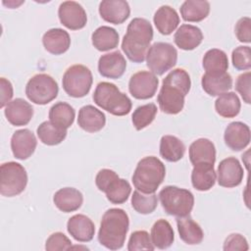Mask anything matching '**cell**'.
Here are the masks:
<instances>
[{"label":"cell","instance_id":"6da1fadb","mask_svg":"<svg viewBox=\"0 0 251 251\" xmlns=\"http://www.w3.org/2000/svg\"><path fill=\"white\" fill-rule=\"evenodd\" d=\"M190 87V76L185 70L178 68L171 71L163 79L158 94L157 101L160 110L169 115H176L181 112Z\"/></svg>","mask_w":251,"mask_h":251},{"label":"cell","instance_id":"7a4b0ae2","mask_svg":"<svg viewBox=\"0 0 251 251\" xmlns=\"http://www.w3.org/2000/svg\"><path fill=\"white\" fill-rule=\"evenodd\" d=\"M153 39V27L143 18H134L127 25L122 41V50L133 63H142Z\"/></svg>","mask_w":251,"mask_h":251},{"label":"cell","instance_id":"3957f363","mask_svg":"<svg viewBox=\"0 0 251 251\" xmlns=\"http://www.w3.org/2000/svg\"><path fill=\"white\" fill-rule=\"evenodd\" d=\"M129 219L127 214L119 208L107 210L101 220L98 241L110 250H118L124 246L128 231Z\"/></svg>","mask_w":251,"mask_h":251},{"label":"cell","instance_id":"277c9868","mask_svg":"<svg viewBox=\"0 0 251 251\" xmlns=\"http://www.w3.org/2000/svg\"><path fill=\"white\" fill-rule=\"evenodd\" d=\"M166 176V168L163 162L154 156L141 159L132 175L134 187L142 193H155Z\"/></svg>","mask_w":251,"mask_h":251},{"label":"cell","instance_id":"5b68a950","mask_svg":"<svg viewBox=\"0 0 251 251\" xmlns=\"http://www.w3.org/2000/svg\"><path fill=\"white\" fill-rule=\"evenodd\" d=\"M93 100L97 106L114 116L127 115L132 107L128 96L120 91L116 84L99 82L93 93Z\"/></svg>","mask_w":251,"mask_h":251},{"label":"cell","instance_id":"8992f818","mask_svg":"<svg viewBox=\"0 0 251 251\" xmlns=\"http://www.w3.org/2000/svg\"><path fill=\"white\" fill-rule=\"evenodd\" d=\"M159 199L165 212L176 218L190 215L194 206L191 191L174 185H167L159 192Z\"/></svg>","mask_w":251,"mask_h":251},{"label":"cell","instance_id":"52a82bcc","mask_svg":"<svg viewBox=\"0 0 251 251\" xmlns=\"http://www.w3.org/2000/svg\"><path fill=\"white\" fill-rule=\"evenodd\" d=\"M95 184L100 191L106 194L107 199L113 204L125 203L131 192L129 182L121 178L110 169H102L97 173Z\"/></svg>","mask_w":251,"mask_h":251},{"label":"cell","instance_id":"ba28073f","mask_svg":"<svg viewBox=\"0 0 251 251\" xmlns=\"http://www.w3.org/2000/svg\"><path fill=\"white\" fill-rule=\"evenodd\" d=\"M27 184L25 169L19 163L8 162L0 167V193L5 197L21 194Z\"/></svg>","mask_w":251,"mask_h":251},{"label":"cell","instance_id":"9c48e42d","mask_svg":"<svg viewBox=\"0 0 251 251\" xmlns=\"http://www.w3.org/2000/svg\"><path fill=\"white\" fill-rule=\"evenodd\" d=\"M145 60L151 73L162 75L176 66L177 51L168 42H155L149 47Z\"/></svg>","mask_w":251,"mask_h":251},{"label":"cell","instance_id":"30bf717a","mask_svg":"<svg viewBox=\"0 0 251 251\" xmlns=\"http://www.w3.org/2000/svg\"><path fill=\"white\" fill-rule=\"evenodd\" d=\"M91 71L83 65L71 66L64 74L62 84L65 92L75 98L85 96L92 85Z\"/></svg>","mask_w":251,"mask_h":251},{"label":"cell","instance_id":"8fae6325","mask_svg":"<svg viewBox=\"0 0 251 251\" xmlns=\"http://www.w3.org/2000/svg\"><path fill=\"white\" fill-rule=\"evenodd\" d=\"M57 81L47 74H37L27 81L25 95L29 101L37 105H45L58 95Z\"/></svg>","mask_w":251,"mask_h":251},{"label":"cell","instance_id":"7c38bea8","mask_svg":"<svg viewBox=\"0 0 251 251\" xmlns=\"http://www.w3.org/2000/svg\"><path fill=\"white\" fill-rule=\"evenodd\" d=\"M159 79L156 75L147 71H140L131 75L128 81L129 93L139 100L152 98L158 88Z\"/></svg>","mask_w":251,"mask_h":251},{"label":"cell","instance_id":"4fadbf2b","mask_svg":"<svg viewBox=\"0 0 251 251\" xmlns=\"http://www.w3.org/2000/svg\"><path fill=\"white\" fill-rule=\"evenodd\" d=\"M58 16L61 24L72 30L81 29L87 23L85 10L75 1L61 3L58 9Z\"/></svg>","mask_w":251,"mask_h":251},{"label":"cell","instance_id":"5bb4252c","mask_svg":"<svg viewBox=\"0 0 251 251\" xmlns=\"http://www.w3.org/2000/svg\"><path fill=\"white\" fill-rule=\"evenodd\" d=\"M218 183L223 187L238 186L244 176L243 168L234 157H227L222 160L218 167Z\"/></svg>","mask_w":251,"mask_h":251},{"label":"cell","instance_id":"9a60e30c","mask_svg":"<svg viewBox=\"0 0 251 251\" xmlns=\"http://www.w3.org/2000/svg\"><path fill=\"white\" fill-rule=\"evenodd\" d=\"M37 145L34 133L28 128L16 130L11 138V149L15 158L25 160L30 157Z\"/></svg>","mask_w":251,"mask_h":251},{"label":"cell","instance_id":"2e32d148","mask_svg":"<svg viewBox=\"0 0 251 251\" xmlns=\"http://www.w3.org/2000/svg\"><path fill=\"white\" fill-rule=\"evenodd\" d=\"M224 139L229 149L243 150L250 143V128L242 122H232L226 127Z\"/></svg>","mask_w":251,"mask_h":251},{"label":"cell","instance_id":"e0dca14e","mask_svg":"<svg viewBox=\"0 0 251 251\" xmlns=\"http://www.w3.org/2000/svg\"><path fill=\"white\" fill-rule=\"evenodd\" d=\"M99 14L104 21L121 25L129 17L130 8L124 0H104L99 4Z\"/></svg>","mask_w":251,"mask_h":251},{"label":"cell","instance_id":"ac0fdd59","mask_svg":"<svg viewBox=\"0 0 251 251\" xmlns=\"http://www.w3.org/2000/svg\"><path fill=\"white\" fill-rule=\"evenodd\" d=\"M126 69V61L120 51L102 55L98 61L99 74L108 78H120Z\"/></svg>","mask_w":251,"mask_h":251},{"label":"cell","instance_id":"d6986e66","mask_svg":"<svg viewBox=\"0 0 251 251\" xmlns=\"http://www.w3.org/2000/svg\"><path fill=\"white\" fill-rule=\"evenodd\" d=\"M4 114L7 121L16 126L27 125L33 116L32 106L22 98L10 101L5 107Z\"/></svg>","mask_w":251,"mask_h":251},{"label":"cell","instance_id":"ffe728a7","mask_svg":"<svg viewBox=\"0 0 251 251\" xmlns=\"http://www.w3.org/2000/svg\"><path fill=\"white\" fill-rule=\"evenodd\" d=\"M67 230L76 241L89 242L94 236L95 226L87 216L76 214L69 219Z\"/></svg>","mask_w":251,"mask_h":251},{"label":"cell","instance_id":"44dd1931","mask_svg":"<svg viewBox=\"0 0 251 251\" xmlns=\"http://www.w3.org/2000/svg\"><path fill=\"white\" fill-rule=\"evenodd\" d=\"M106 124L104 113L92 105H85L78 111L77 125L87 132H97Z\"/></svg>","mask_w":251,"mask_h":251},{"label":"cell","instance_id":"7402d4cb","mask_svg":"<svg viewBox=\"0 0 251 251\" xmlns=\"http://www.w3.org/2000/svg\"><path fill=\"white\" fill-rule=\"evenodd\" d=\"M42 43L46 51L53 55L67 52L71 46V37L65 29L56 27L47 30L42 36Z\"/></svg>","mask_w":251,"mask_h":251},{"label":"cell","instance_id":"603a6c76","mask_svg":"<svg viewBox=\"0 0 251 251\" xmlns=\"http://www.w3.org/2000/svg\"><path fill=\"white\" fill-rule=\"evenodd\" d=\"M53 202L60 211L70 213L80 208L83 202V196L82 193L76 188L64 187L55 192Z\"/></svg>","mask_w":251,"mask_h":251},{"label":"cell","instance_id":"cb8c5ba5","mask_svg":"<svg viewBox=\"0 0 251 251\" xmlns=\"http://www.w3.org/2000/svg\"><path fill=\"white\" fill-rule=\"evenodd\" d=\"M189 160L193 166L201 163L214 165L216 162L214 143L208 138H198L193 141L189 146Z\"/></svg>","mask_w":251,"mask_h":251},{"label":"cell","instance_id":"d4e9b609","mask_svg":"<svg viewBox=\"0 0 251 251\" xmlns=\"http://www.w3.org/2000/svg\"><path fill=\"white\" fill-rule=\"evenodd\" d=\"M176 45L182 50H193L203 40V33L198 26L192 25H181L175 33Z\"/></svg>","mask_w":251,"mask_h":251},{"label":"cell","instance_id":"484cf974","mask_svg":"<svg viewBox=\"0 0 251 251\" xmlns=\"http://www.w3.org/2000/svg\"><path fill=\"white\" fill-rule=\"evenodd\" d=\"M201 84L202 88L208 95L220 96L221 94L227 92L232 87V78L227 72L218 75L205 73L202 75Z\"/></svg>","mask_w":251,"mask_h":251},{"label":"cell","instance_id":"4316f807","mask_svg":"<svg viewBox=\"0 0 251 251\" xmlns=\"http://www.w3.org/2000/svg\"><path fill=\"white\" fill-rule=\"evenodd\" d=\"M217 175L213 164L201 163L193 166L191 173V182L195 189L207 191L211 189L216 182Z\"/></svg>","mask_w":251,"mask_h":251},{"label":"cell","instance_id":"83f0119b","mask_svg":"<svg viewBox=\"0 0 251 251\" xmlns=\"http://www.w3.org/2000/svg\"><path fill=\"white\" fill-rule=\"evenodd\" d=\"M156 28L161 34H171L179 24V16L176 11L169 5L161 6L153 18Z\"/></svg>","mask_w":251,"mask_h":251},{"label":"cell","instance_id":"f1b7e54d","mask_svg":"<svg viewBox=\"0 0 251 251\" xmlns=\"http://www.w3.org/2000/svg\"><path fill=\"white\" fill-rule=\"evenodd\" d=\"M176 226L180 239L189 245H195L202 242L204 232L201 226L188 215L182 218H176Z\"/></svg>","mask_w":251,"mask_h":251},{"label":"cell","instance_id":"f546056e","mask_svg":"<svg viewBox=\"0 0 251 251\" xmlns=\"http://www.w3.org/2000/svg\"><path fill=\"white\" fill-rule=\"evenodd\" d=\"M151 240L158 249H167L174 243L175 232L167 220L160 219L154 223L151 227Z\"/></svg>","mask_w":251,"mask_h":251},{"label":"cell","instance_id":"4dcf8cb0","mask_svg":"<svg viewBox=\"0 0 251 251\" xmlns=\"http://www.w3.org/2000/svg\"><path fill=\"white\" fill-rule=\"evenodd\" d=\"M181 18L185 22L198 23L206 19L210 13V3L208 1L186 0L180 8Z\"/></svg>","mask_w":251,"mask_h":251},{"label":"cell","instance_id":"1f68e13d","mask_svg":"<svg viewBox=\"0 0 251 251\" xmlns=\"http://www.w3.org/2000/svg\"><path fill=\"white\" fill-rule=\"evenodd\" d=\"M118 31L107 25L99 26L91 35L93 46L99 51H108L116 48L119 45Z\"/></svg>","mask_w":251,"mask_h":251},{"label":"cell","instance_id":"d6a6232c","mask_svg":"<svg viewBox=\"0 0 251 251\" xmlns=\"http://www.w3.org/2000/svg\"><path fill=\"white\" fill-rule=\"evenodd\" d=\"M185 153V145L175 135H164L160 140V155L168 162H177Z\"/></svg>","mask_w":251,"mask_h":251},{"label":"cell","instance_id":"836d02e7","mask_svg":"<svg viewBox=\"0 0 251 251\" xmlns=\"http://www.w3.org/2000/svg\"><path fill=\"white\" fill-rule=\"evenodd\" d=\"M202 65L206 74H224L228 68L227 55L221 49H210L205 53Z\"/></svg>","mask_w":251,"mask_h":251},{"label":"cell","instance_id":"e575fe53","mask_svg":"<svg viewBox=\"0 0 251 251\" xmlns=\"http://www.w3.org/2000/svg\"><path fill=\"white\" fill-rule=\"evenodd\" d=\"M75 117V109L66 102H57L49 110L50 122L66 129L74 124Z\"/></svg>","mask_w":251,"mask_h":251},{"label":"cell","instance_id":"d590c367","mask_svg":"<svg viewBox=\"0 0 251 251\" xmlns=\"http://www.w3.org/2000/svg\"><path fill=\"white\" fill-rule=\"evenodd\" d=\"M39 140L49 146L60 144L67 136V129L60 127L50 121L41 123L36 129Z\"/></svg>","mask_w":251,"mask_h":251},{"label":"cell","instance_id":"8d00e7d4","mask_svg":"<svg viewBox=\"0 0 251 251\" xmlns=\"http://www.w3.org/2000/svg\"><path fill=\"white\" fill-rule=\"evenodd\" d=\"M240 108V100L234 92L223 93L215 101L216 112L223 118H234L239 114Z\"/></svg>","mask_w":251,"mask_h":251},{"label":"cell","instance_id":"74e56055","mask_svg":"<svg viewBox=\"0 0 251 251\" xmlns=\"http://www.w3.org/2000/svg\"><path fill=\"white\" fill-rule=\"evenodd\" d=\"M158 205V198L155 193H142L134 190L131 196V206L139 214L147 215L154 212Z\"/></svg>","mask_w":251,"mask_h":251},{"label":"cell","instance_id":"f35d334b","mask_svg":"<svg viewBox=\"0 0 251 251\" xmlns=\"http://www.w3.org/2000/svg\"><path fill=\"white\" fill-rule=\"evenodd\" d=\"M157 114V106L154 103H148L137 107L132 116V124L137 130H141L149 126L155 119Z\"/></svg>","mask_w":251,"mask_h":251},{"label":"cell","instance_id":"ab89813d","mask_svg":"<svg viewBox=\"0 0 251 251\" xmlns=\"http://www.w3.org/2000/svg\"><path fill=\"white\" fill-rule=\"evenodd\" d=\"M155 246L152 243L151 236L146 230H136L131 233L128 243V251H137V250H154Z\"/></svg>","mask_w":251,"mask_h":251},{"label":"cell","instance_id":"60d3db41","mask_svg":"<svg viewBox=\"0 0 251 251\" xmlns=\"http://www.w3.org/2000/svg\"><path fill=\"white\" fill-rule=\"evenodd\" d=\"M233 67L238 71H248L251 68V49L249 46H238L231 54Z\"/></svg>","mask_w":251,"mask_h":251},{"label":"cell","instance_id":"b9f144b4","mask_svg":"<svg viewBox=\"0 0 251 251\" xmlns=\"http://www.w3.org/2000/svg\"><path fill=\"white\" fill-rule=\"evenodd\" d=\"M72 248V241L63 232H54L46 240L45 249L47 251L69 250Z\"/></svg>","mask_w":251,"mask_h":251},{"label":"cell","instance_id":"7bdbcfd3","mask_svg":"<svg viewBox=\"0 0 251 251\" xmlns=\"http://www.w3.org/2000/svg\"><path fill=\"white\" fill-rule=\"evenodd\" d=\"M235 35L240 42L250 43L251 41V20L249 17L239 19L235 25Z\"/></svg>","mask_w":251,"mask_h":251},{"label":"cell","instance_id":"ee69618b","mask_svg":"<svg viewBox=\"0 0 251 251\" xmlns=\"http://www.w3.org/2000/svg\"><path fill=\"white\" fill-rule=\"evenodd\" d=\"M223 248L225 251H229V250L245 251L249 249V246L246 238L243 235H241L240 233H231L226 238Z\"/></svg>","mask_w":251,"mask_h":251},{"label":"cell","instance_id":"f6af8a7d","mask_svg":"<svg viewBox=\"0 0 251 251\" xmlns=\"http://www.w3.org/2000/svg\"><path fill=\"white\" fill-rule=\"evenodd\" d=\"M250 72H246L237 76L235 81V89L241 95L246 104H250Z\"/></svg>","mask_w":251,"mask_h":251},{"label":"cell","instance_id":"bcb514c9","mask_svg":"<svg viewBox=\"0 0 251 251\" xmlns=\"http://www.w3.org/2000/svg\"><path fill=\"white\" fill-rule=\"evenodd\" d=\"M0 88H1V103L0 107L4 108L10 102L13 97V85L12 83L6 79L5 77L0 78Z\"/></svg>","mask_w":251,"mask_h":251}]
</instances>
